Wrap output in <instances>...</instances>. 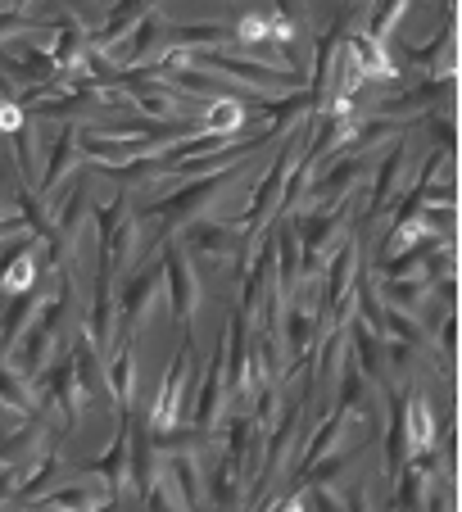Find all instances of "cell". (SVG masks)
<instances>
[{
  "label": "cell",
  "instance_id": "6da1fadb",
  "mask_svg": "<svg viewBox=\"0 0 462 512\" xmlns=\"http://www.w3.org/2000/svg\"><path fill=\"white\" fill-rule=\"evenodd\" d=\"M177 245L191 254L195 268L209 263V268H231L236 277H245V268H250V259H254L250 236H245L236 223L213 218V213H200V218H191V223L177 227Z\"/></svg>",
  "mask_w": 462,
  "mask_h": 512
},
{
  "label": "cell",
  "instance_id": "7a4b0ae2",
  "mask_svg": "<svg viewBox=\"0 0 462 512\" xmlns=\"http://www.w3.org/2000/svg\"><path fill=\"white\" fill-rule=\"evenodd\" d=\"M195 386H200V349H195V336H186L182 354L168 363L164 381H159V395H154L150 413H145V426H150V435H159V431H168V426L182 422L186 408H191Z\"/></svg>",
  "mask_w": 462,
  "mask_h": 512
},
{
  "label": "cell",
  "instance_id": "3957f363",
  "mask_svg": "<svg viewBox=\"0 0 462 512\" xmlns=\"http://www.w3.org/2000/svg\"><path fill=\"white\" fill-rule=\"evenodd\" d=\"M304 141H308V118H299L295 127L286 132V145H281V155L268 164V173L259 177V186H254V195H250V204H245V213H241V232L250 236H259V227L263 223H272L277 218V200H281V186H286V177H290V168H295V159L304 155Z\"/></svg>",
  "mask_w": 462,
  "mask_h": 512
},
{
  "label": "cell",
  "instance_id": "277c9868",
  "mask_svg": "<svg viewBox=\"0 0 462 512\" xmlns=\"http://www.w3.org/2000/svg\"><path fill=\"white\" fill-rule=\"evenodd\" d=\"M408 168H413V141L404 132L390 141V155L376 159V173H372V186H367V204H363V218H358L354 232L363 236L372 218H381L385 209H395V200L408 191Z\"/></svg>",
  "mask_w": 462,
  "mask_h": 512
},
{
  "label": "cell",
  "instance_id": "5b68a950",
  "mask_svg": "<svg viewBox=\"0 0 462 512\" xmlns=\"http://www.w3.org/2000/svg\"><path fill=\"white\" fill-rule=\"evenodd\" d=\"M159 268H164V295H168V304H173L177 322H182V327H191L195 313H200L204 286H200V268H195L191 254L177 245V236L159 245Z\"/></svg>",
  "mask_w": 462,
  "mask_h": 512
},
{
  "label": "cell",
  "instance_id": "8992f818",
  "mask_svg": "<svg viewBox=\"0 0 462 512\" xmlns=\"http://www.w3.org/2000/svg\"><path fill=\"white\" fill-rule=\"evenodd\" d=\"M164 295V268L159 259L145 263V268H132L118 277L114 304H118V331H141V322L150 318V309Z\"/></svg>",
  "mask_w": 462,
  "mask_h": 512
},
{
  "label": "cell",
  "instance_id": "52a82bcc",
  "mask_svg": "<svg viewBox=\"0 0 462 512\" xmlns=\"http://www.w3.org/2000/svg\"><path fill=\"white\" fill-rule=\"evenodd\" d=\"M453 91H458V78H417L413 87L404 91V96H390V100H376L367 114H381V118H395V123H404V118H422L431 114V109H444L453 105Z\"/></svg>",
  "mask_w": 462,
  "mask_h": 512
},
{
  "label": "cell",
  "instance_id": "ba28073f",
  "mask_svg": "<svg viewBox=\"0 0 462 512\" xmlns=\"http://www.w3.org/2000/svg\"><path fill=\"white\" fill-rule=\"evenodd\" d=\"M168 28H173V23H168L164 14H159V5H154V10L145 14L132 32H127V37L109 50V59H114L118 68H150L154 59L168 50Z\"/></svg>",
  "mask_w": 462,
  "mask_h": 512
},
{
  "label": "cell",
  "instance_id": "9c48e42d",
  "mask_svg": "<svg viewBox=\"0 0 462 512\" xmlns=\"http://www.w3.org/2000/svg\"><path fill=\"white\" fill-rule=\"evenodd\" d=\"M64 345H68V354H73V372H77V386H82L87 404L100 408V413H118L114 395H109V377H105V354H100L82 331H73Z\"/></svg>",
  "mask_w": 462,
  "mask_h": 512
},
{
  "label": "cell",
  "instance_id": "30bf717a",
  "mask_svg": "<svg viewBox=\"0 0 462 512\" xmlns=\"http://www.w3.org/2000/svg\"><path fill=\"white\" fill-rule=\"evenodd\" d=\"M82 336L91 340V345L100 349V354H109L118 340V304H114V277L105 272V263L96 268V281H91V304H87V318H82Z\"/></svg>",
  "mask_w": 462,
  "mask_h": 512
},
{
  "label": "cell",
  "instance_id": "8fae6325",
  "mask_svg": "<svg viewBox=\"0 0 462 512\" xmlns=\"http://www.w3.org/2000/svg\"><path fill=\"white\" fill-rule=\"evenodd\" d=\"M100 254H105L100 263H105L109 277H123V272H132L136 263L145 259V223H141V213H127L114 232L100 236Z\"/></svg>",
  "mask_w": 462,
  "mask_h": 512
},
{
  "label": "cell",
  "instance_id": "7c38bea8",
  "mask_svg": "<svg viewBox=\"0 0 462 512\" xmlns=\"http://www.w3.org/2000/svg\"><path fill=\"white\" fill-rule=\"evenodd\" d=\"M55 349H59V336L50 327H41L37 318L28 322V331H23L19 340H14L10 349H5V363H10L14 372H19V377H28V381H37L41 372H46V363L50 358H55Z\"/></svg>",
  "mask_w": 462,
  "mask_h": 512
},
{
  "label": "cell",
  "instance_id": "4fadbf2b",
  "mask_svg": "<svg viewBox=\"0 0 462 512\" xmlns=\"http://www.w3.org/2000/svg\"><path fill=\"white\" fill-rule=\"evenodd\" d=\"M150 10H154V0H114V5H109V10L87 28V46H96V50H105L109 55V50H114Z\"/></svg>",
  "mask_w": 462,
  "mask_h": 512
},
{
  "label": "cell",
  "instance_id": "5bb4252c",
  "mask_svg": "<svg viewBox=\"0 0 462 512\" xmlns=\"http://www.w3.org/2000/svg\"><path fill=\"white\" fill-rule=\"evenodd\" d=\"M82 164V150H77V123H64L55 132V141L46 145V168H41V177H37V195H55V191H64V177L73 173V168Z\"/></svg>",
  "mask_w": 462,
  "mask_h": 512
},
{
  "label": "cell",
  "instance_id": "9a60e30c",
  "mask_svg": "<svg viewBox=\"0 0 462 512\" xmlns=\"http://www.w3.org/2000/svg\"><path fill=\"white\" fill-rule=\"evenodd\" d=\"M399 55H404V64L426 68L431 78H453L458 73V28H453V19H444L435 41H426V46H399Z\"/></svg>",
  "mask_w": 462,
  "mask_h": 512
},
{
  "label": "cell",
  "instance_id": "2e32d148",
  "mask_svg": "<svg viewBox=\"0 0 462 512\" xmlns=\"http://www.w3.org/2000/svg\"><path fill=\"white\" fill-rule=\"evenodd\" d=\"M77 476H82V481H73V485L55 481L46 494L32 499V508H114L109 485L100 481V476H87V472H77Z\"/></svg>",
  "mask_w": 462,
  "mask_h": 512
},
{
  "label": "cell",
  "instance_id": "e0dca14e",
  "mask_svg": "<svg viewBox=\"0 0 462 512\" xmlns=\"http://www.w3.org/2000/svg\"><path fill=\"white\" fill-rule=\"evenodd\" d=\"M105 358H109V363H105L109 395H114V408L123 413V408H132L136 377H141V368H136V336H132V331H118V345L109 349Z\"/></svg>",
  "mask_w": 462,
  "mask_h": 512
},
{
  "label": "cell",
  "instance_id": "ac0fdd59",
  "mask_svg": "<svg viewBox=\"0 0 462 512\" xmlns=\"http://www.w3.org/2000/svg\"><path fill=\"white\" fill-rule=\"evenodd\" d=\"M168 458V463H159L168 472V481H173L177 499H182V508H200L204 503V476H200V458L204 454H159Z\"/></svg>",
  "mask_w": 462,
  "mask_h": 512
},
{
  "label": "cell",
  "instance_id": "d6986e66",
  "mask_svg": "<svg viewBox=\"0 0 462 512\" xmlns=\"http://www.w3.org/2000/svg\"><path fill=\"white\" fill-rule=\"evenodd\" d=\"M376 295H381V304L417 318V309H422L426 295H431V281L426 277H381L376 281Z\"/></svg>",
  "mask_w": 462,
  "mask_h": 512
},
{
  "label": "cell",
  "instance_id": "ffe728a7",
  "mask_svg": "<svg viewBox=\"0 0 462 512\" xmlns=\"http://www.w3.org/2000/svg\"><path fill=\"white\" fill-rule=\"evenodd\" d=\"M168 46L182 50H231L236 46V32L231 23H191V28H168Z\"/></svg>",
  "mask_w": 462,
  "mask_h": 512
},
{
  "label": "cell",
  "instance_id": "44dd1931",
  "mask_svg": "<svg viewBox=\"0 0 462 512\" xmlns=\"http://www.w3.org/2000/svg\"><path fill=\"white\" fill-rule=\"evenodd\" d=\"M0 404L14 408L19 417H32V408H37V390H32V381L19 377L5 358H0Z\"/></svg>",
  "mask_w": 462,
  "mask_h": 512
},
{
  "label": "cell",
  "instance_id": "7402d4cb",
  "mask_svg": "<svg viewBox=\"0 0 462 512\" xmlns=\"http://www.w3.org/2000/svg\"><path fill=\"white\" fill-rule=\"evenodd\" d=\"M417 127H422V132L435 141V150H453V145H458V123H453V105L422 114V118H417Z\"/></svg>",
  "mask_w": 462,
  "mask_h": 512
},
{
  "label": "cell",
  "instance_id": "603a6c76",
  "mask_svg": "<svg viewBox=\"0 0 462 512\" xmlns=\"http://www.w3.org/2000/svg\"><path fill=\"white\" fill-rule=\"evenodd\" d=\"M127 213H132V195L127 186H118V195L109 204H91V218H96V236H109L118 223H123Z\"/></svg>",
  "mask_w": 462,
  "mask_h": 512
},
{
  "label": "cell",
  "instance_id": "cb8c5ba5",
  "mask_svg": "<svg viewBox=\"0 0 462 512\" xmlns=\"http://www.w3.org/2000/svg\"><path fill=\"white\" fill-rule=\"evenodd\" d=\"M50 19H37V14L28 10H0V41L19 37V32H46Z\"/></svg>",
  "mask_w": 462,
  "mask_h": 512
},
{
  "label": "cell",
  "instance_id": "d4e9b609",
  "mask_svg": "<svg viewBox=\"0 0 462 512\" xmlns=\"http://www.w3.org/2000/svg\"><path fill=\"white\" fill-rule=\"evenodd\" d=\"M23 232H32L23 213H0V245L14 241V236H23Z\"/></svg>",
  "mask_w": 462,
  "mask_h": 512
},
{
  "label": "cell",
  "instance_id": "484cf974",
  "mask_svg": "<svg viewBox=\"0 0 462 512\" xmlns=\"http://www.w3.org/2000/svg\"><path fill=\"white\" fill-rule=\"evenodd\" d=\"M23 481V467H0V508L14 499V490H19Z\"/></svg>",
  "mask_w": 462,
  "mask_h": 512
},
{
  "label": "cell",
  "instance_id": "4316f807",
  "mask_svg": "<svg viewBox=\"0 0 462 512\" xmlns=\"http://www.w3.org/2000/svg\"><path fill=\"white\" fill-rule=\"evenodd\" d=\"M14 177H19V173H14V168H0V213H5V209H10V204H14Z\"/></svg>",
  "mask_w": 462,
  "mask_h": 512
},
{
  "label": "cell",
  "instance_id": "83f0119b",
  "mask_svg": "<svg viewBox=\"0 0 462 512\" xmlns=\"http://www.w3.org/2000/svg\"><path fill=\"white\" fill-rule=\"evenodd\" d=\"M444 19H453V0H444Z\"/></svg>",
  "mask_w": 462,
  "mask_h": 512
},
{
  "label": "cell",
  "instance_id": "f1b7e54d",
  "mask_svg": "<svg viewBox=\"0 0 462 512\" xmlns=\"http://www.w3.org/2000/svg\"><path fill=\"white\" fill-rule=\"evenodd\" d=\"M0 96H14V91H10V87H5V82H0Z\"/></svg>",
  "mask_w": 462,
  "mask_h": 512
}]
</instances>
